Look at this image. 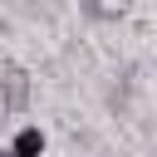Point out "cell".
Returning a JSON list of instances; mask_svg holds the SVG:
<instances>
[{
	"mask_svg": "<svg viewBox=\"0 0 157 157\" xmlns=\"http://www.w3.org/2000/svg\"><path fill=\"white\" fill-rule=\"evenodd\" d=\"M10 157H44V132L39 128H20L10 142Z\"/></svg>",
	"mask_w": 157,
	"mask_h": 157,
	"instance_id": "2",
	"label": "cell"
},
{
	"mask_svg": "<svg viewBox=\"0 0 157 157\" xmlns=\"http://www.w3.org/2000/svg\"><path fill=\"white\" fill-rule=\"evenodd\" d=\"M29 103V74L20 64H5L0 69V113H25Z\"/></svg>",
	"mask_w": 157,
	"mask_h": 157,
	"instance_id": "1",
	"label": "cell"
}]
</instances>
